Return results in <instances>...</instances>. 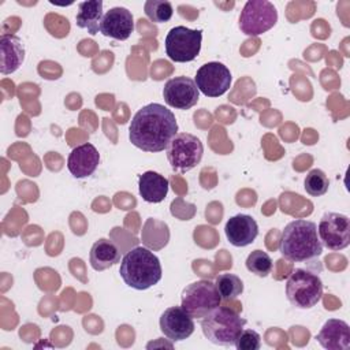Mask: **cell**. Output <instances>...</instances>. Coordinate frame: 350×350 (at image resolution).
Returning a JSON list of instances; mask_svg holds the SVG:
<instances>
[{"label":"cell","instance_id":"6da1fadb","mask_svg":"<svg viewBox=\"0 0 350 350\" xmlns=\"http://www.w3.org/2000/svg\"><path fill=\"white\" fill-rule=\"evenodd\" d=\"M176 134L178 123L175 115L159 103H150L138 109L129 126L131 144L150 153L165 150Z\"/></svg>","mask_w":350,"mask_h":350},{"label":"cell","instance_id":"7a4b0ae2","mask_svg":"<svg viewBox=\"0 0 350 350\" xmlns=\"http://www.w3.org/2000/svg\"><path fill=\"white\" fill-rule=\"evenodd\" d=\"M279 252L293 262H304L319 257L323 252V245L316 223L306 219L290 221L282 231Z\"/></svg>","mask_w":350,"mask_h":350},{"label":"cell","instance_id":"3957f363","mask_svg":"<svg viewBox=\"0 0 350 350\" xmlns=\"http://www.w3.org/2000/svg\"><path fill=\"white\" fill-rule=\"evenodd\" d=\"M119 273L129 287L146 290L160 282L163 271L159 257L150 249L137 246L122 257Z\"/></svg>","mask_w":350,"mask_h":350},{"label":"cell","instance_id":"277c9868","mask_svg":"<svg viewBox=\"0 0 350 350\" xmlns=\"http://www.w3.org/2000/svg\"><path fill=\"white\" fill-rule=\"evenodd\" d=\"M246 320L227 306H217L202 317L201 328L204 336L219 346L234 345L237 336L243 329Z\"/></svg>","mask_w":350,"mask_h":350},{"label":"cell","instance_id":"5b68a950","mask_svg":"<svg viewBox=\"0 0 350 350\" xmlns=\"http://www.w3.org/2000/svg\"><path fill=\"white\" fill-rule=\"evenodd\" d=\"M286 295L293 306L310 309L321 299L323 282L317 273L309 269L295 268L287 278Z\"/></svg>","mask_w":350,"mask_h":350},{"label":"cell","instance_id":"8992f818","mask_svg":"<svg viewBox=\"0 0 350 350\" xmlns=\"http://www.w3.org/2000/svg\"><path fill=\"white\" fill-rule=\"evenodd\" d=\"M221 297L211 280H197L187 284L180 295L182 309L193 319H202L220 306Z\"/></svg>","mask_w":350,"mask_h":350},{"label":"cell","instance_id":"52a82bcc","mask_svg":"<svg viewBox=\"0 0 350 350\" xmlns=\"http://www.w3.org/2000/svg\"><path fill=\"white\" fill-rule=\"evenodd\" d=\"M165 153L171 167L185 174L200 164L204 154V145L200 138L190 133H178L168 144Z\"/></svg>","mask_w":350,"mask_h":350},{"label":"cell","instance_id":"ba28073f","mask_svg":"<svg viewBox=\"0 0 350 350\" xmlns=\"http://www.w3.org/2000/svg\"><path fill=\"white\" fill-rule=\"evenodd\" d=\"M201 41V30H193L186 26H175L165 36V53L172 62L176 63L191 62L200 55Z\"/></svg>","mask_w":350,"mask_h":350},{"label":"cell","instance_id":"9c48e42d","mask_svg":"<svg viewBox=\"0 0 350 350\" xmlns=\"http://www.w3.org/2000/svg\"><path fill=\"white\" fill-rule=\"evenodd\" d=\"M278 22L276 7L268 0H249L239 15V29L246 36H260Z\"/></svg>","mask_w":350,"mask_h":350},{"label":"cell","instance_id":"30bf717a","mask_svg":"<svg viewBox=\"0 0 350 350\" xmlns=\"http://www.w3.org/2000/svg\"><path fill=\"white\" fill-rule=\"evenodd\" d=\"M317 234L327 249L339 252L350 245V219L338 212H327L320 219Z\"/></svg>","mask_w":350,"mask_h":350},{"label":"cell","instance_id":"8fae6325","mask_svg":"<svg viewBox=\"0 0 350 350\" xmlns=\"http://www.w3.org/2000/svg\"><path fill=\"white\" fill-rule=\"evenodd\" d=\"M231 72L220 62H208L202 64L196 74V85L206 97L223 96L231 86Z\"/></svg>","mask_w":350,"mask_h":350},{"label":"cell","instance_id":"7c38bea8","mask_svg":"<svg viewBox=\"0 0 350 350\" xmlns=\"http://www.w3.org/2000/svg\"><path fill=\"white\" fill-rule=\"evenodd\" d=\"M163 97L167 105L176 109H190L200 100V90L194 79L189 77H175L165 82Z\"/></svg>","mask_w":350,"mask_h":350},{"label":"cell","instance_id":"4fadbf2b","mask_svg":"<svg viewBox=\"0 0 350 350\" xmlns=\"http://www.w3.org/2000/svg\"><path fill=\"white\" fill-rule=\"evenodd\" d=\"M160 331L171 342H180L187 339L194 332V321L182 306L167 308L160 316Z\"/></svg>","mask_w":350,"mask_h":350},{"label":"cell","instance_id":"5bb4252c","mask_svg":"<svg viewBox=\"0 0 350 350\" xmlns=\"http://www.w3.org/2000/svg\"><path fill=\"white\" fill-rule=\"evenodd\" d=\"M134 31L133 14L124 7L109 8L100 23V33L105 37L124 41Z\"/></svg>","mask_w":350,"mask_h":350},{"label":"cell","instance_id":"9a60e30c","mask_svg":"<svg viewBox=\"0 0 350 350\" xmlns=\"http://www.w3.org/2000/svg\"><path fill=\"white\" fill-rule=\"evenodd\" d=\"M100 153L94 145L85 142L75 146L67 159V168L74 178L90 176L98 167Z\"/></svg>","mask_w":350,"mask_h":350},{"label":"cell","instance_id":"2e32d148","mask_svg":"<svg viewBox=\"0 0 350 350\" xmlns=\"http://www.w3.org/2000/svg\"><path fill=\"white\" fill-rule=\"evenodd\" d=\"M226 237L232 246L245 247L254 242L258 235L257 221L245 213H238L230 217L224 227Z\"/></svg>","mask_w":350,"mask_h":350},{"label":"cell","instance_id":"e0dca14e","mask_svg":"<svg viewBox=\"0 0 350 350\" xmlns=\"http://www.w3.org/2000/svg\"><path fill=\"white\" fill-rule=\"evenodd\" d=\"M316 339L327 350H347L350 347V327L343 320L328 319Z\"/></svg>","mask_w":350,"mask_h":350},{"label":"cell","instance_id":"ac0fdd59","mask_svg":"<svg viewBox=\"0 0 350 350\" xmlns=\"http://www.w3.org/2000/svg\"><path fill=\"white\" fill-rule=\"evenodd\" d=\"M25 60L23 42L18 36L1 34L0 37V72L8 75L15 72Z\"/></svg>","mask_w":350,"mask_h":350},{"label":"cell","instance_id":"d6986e66","mask_svg":"<svg viewBox=\"0 0 350 350\" xmlns=\"http://www.w3.org/2000/svg\"><path fill=\"white\" fill-rule=\"evenodd\" d=\"M168 179L154 171H146L139 175L138 190L144 201L150 204L161 202L168 193Z\"/></svg>","mask_w":350,"mask_h":350},{"label":"cell","instance_id":"ffe728a7","mask_svg":"<svg viewBox=\"0 0 350 350\" xmlns=\"http://www.w3.org/2000/svg\"><path fill=\"white\" fill-rule=\"evenodd\" d=\"M120 254L122 252L112 241L100 238L93 243L90 249V265L94 271H105L120 262Z\"/></svg>","mask_w":350,"mask_h":350},{"label":"cell","instance_id":"44dd1931","mask_svg":"<svg viewBox=\"0 0 350 350\" xmlns=\"http://www.w3.org/2000/svg\"><path fill=\"white\" fill-rule=\"evenodd\" d=\"M103 1L101 0H89L78 4V12L75 16L77 26L79 29L88 30L92 36L100 31V23L103 21Z\"/></svg>","mask_w":350,"mask_h":350},{"label":"cell","instance_id":"7402d4cb","mask_svg":"<svg viewBox=\"0 0 350 350\" xmlns=\"http://www.w3.org/2000/svg\"><path fill=\"white\" fill-rule=\"evenodd\" d=\"M141 241L150 250L163 249L170 241V230L167 223L149 217L145 220L141 231Z\"/></svg>","mask_w":350,"mask_h":350},{"label":"cell","instance_id":"603a6c76","mask_svg":"<svg viewBox=\"0 0 350 350\" xmlns=\"http://www.w3.org/2000/svg\"><path fill=\"white\" fill-rule=\"evenodd\" d=\"M215 286L224 301H232L238 298L243 293V282L241 280L239 276L234 273H220L216 278Z\"/></svg>","mask_w":350,"mask_h":350},{"label":"cell","instance_id":"cb8c5ba5","mask_svg":"<svg viewBox=\"0 0 350 350\" xmlns=\"http://www.w3.org/2000/svg\"><path fill=\"white\" fill-rule=\"evenodd\" d=\"M146 16L154 23H164L172 18L174 10L168 0H148L144 5Z\"/></svg>","mask_w":350,"mask_h":350},{"label":"cell","instance_id":"d4e9b609","mask_svg":"<svg viewBox=\"0 0 350 350\" xmlns=\"http://www.w3.org/2000/svg\"><path fill=\"white\" fill-rule=\"evenodd\" d=\"M273 267V262L269 257L268 253L262 252V250H253L247 258H246V268L247 271H250L252 273L260 276V278H265L271 273Z\"/></svg>","mask_w":350,"mask_h":350},{"label":"cell","instance_id":"484cf974","mask_svg":"<svg viewBox=\"0 0 350 350\" xmlns=\"http://www.w3.org/2000/svg\"><path fill=\"white\" fill-rule=\"evenodd\" d=\"M304 187L306 193L310 194L312 197H320L328 191V187H329L328 176L324 174V171L314 168L308 172L304 180Z\"/></svg>","mask_w":350,"mask_h":350},{"label":"cell","instance_id":"4316f807","mask_svg":"<svg viewBox=\"0 0 350 350\" xmlns=\"http://www.w3.org/2000/svg\"><path fill=\"white\" fill-rule=\"evenodd\" d=\"M234 346L238 350H258L261 347V336L254 329L243 328L237 336Z\"/></svg>","mask_w":350,"mask_h":350}]
</instances>
